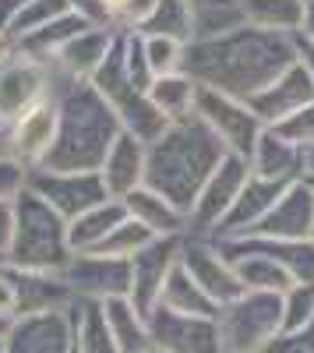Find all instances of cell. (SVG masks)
<instances>
[{
  "label": "cell",
  "mask_w": 314,
  "mask_h": 353,
  "mask_svg": "<svg viewBox=\"0 0 314 353\" xmlns=\"http://www.w3.org/2000/svg\"><path fill=\"white\" fill-rule=\"evenodd\" d=\"M156 241V233L145 226V223H138L134 216H127L117 230L109 233V237L96 248V251H103V254H113V258H134L141 248H149Z\"/></svg>",
  "instance_id": "f1b7e54d"
},
{
  "label": "cell",
  "mask_w": 314,
  "mask_h": 353,
  "mask_svg": "<svg viewBox=\"0 0 314 353\" xmlns=\"http://www.w3.org/2000/svg\"><path fill=\"white\" fill-rule=\"evenodd\" d=\"M145 353H163V350H156V346H149V350H145Z\"/></svg>",
  "instance_id": "60d3db41"
},
{
  "label": "cell",
  "mask_w": 314,
  "mask_h": 353,
  "mask_svg": "<svg viewBox=\"0 0 314 353\" xmlns=\"http://www.w3.org/2000/svg\"><path fill=\"white\" fill-rule=\"evenodd\" d=\"M297 166H304V149L286 141L279 131H265L251 152V170L269 181H286Z\"/></svg>",
  "instance_id": "7402d4cb"
},
{
  "label": "cell",
  "mask_w": 314,
  "mask_h": 353,
  "mask_svg": "<svg viewBox=\"0 0 314 353\" xmlns=\"http://www.w3.org/2000/svg\"><path fill=\"white\" fill-rule=\"evenodd\" d=\"M314 230V191L307 188V181L293 184L282 194L269 216L254 226L247 237H275V241H307Z\"/></svg>",
  "instance_id": "5bb4252c"
},
{
  "label": "cell",
  "mask_w": 314,
  "mask_h": 353,
  "mask_svg": "<svg viewBox=\"0 0 314 353\" xmlns=\"http://www.w3.org/2000/svg\"><path fill=\"white\" fill-rule=\"evenodd\" d=\"M18 191H25V166H18L14 159H0V198L14 201Z\"/></svg>",
  "instance_id": "836d02e7"
},
{
  "label": "cell",
  "mask_w": 314,
  "mask_h": 353,
  "mask_svg": "<svg viewBox=\"0 0 314 353\" xmlns=\"http://www.w3.org/2000/svg\"><path fill=\"white\" fill-rule=\"evenodd\" d=\"M244 18L258 28H300L304 25V0H244Z\"/></svg>",
  "instance_id": "4316f807"
},
{
  "label": "cell",
  "mask_w": 314,
  "mask_h": 353,
  "mask_svg": "<svg viewBox=\"0 0 314 353\" xmlns=\"http://www.w3.org/2000/svg\"><path fill=\"white\" fill-rule=\"evenodd\" d=\"M117 124H113V110L99 96V88L89 85H74L71 96L64 99V117H61V131L46 156L43 170L53 173H85V170H99L106 163L109 145L117 141Z\"/></svg>",
  "instance_id": "3957f363"
},
{
  "label": "cell",
  "mask_w": 314,
  "mask_h": 353,
  "mask_svg": "<svg viewBox=\"0 0 314 353\" xmlns=\"http://www.w3.org/2000/svg\"><path fill=\"white\" fill-rule=\"evenodd\" d=\"M311 241H314V230H311Z\"/></svg>",
  "instance_id": "7bdbcfd3"
},
{
  "label": "cell",
  "mask_w": 314,
  "mask_h": 353,
  "mask_svg": "<svg viewBox=\"0 0 314 353\" xmlns=\"http://www.w3.org/2000/svg\"><path fill=\"white\" fill-rule=\"evenodd\" d=\"M314 325V286L293 283L282 293V332H300Z\"/></svg>",
  "instance_id": "4dcf8cb0"
},
{
  "label": "cell",
  "mask_w": 314,
  "mask_h": 353,
  "mask_svg": "<svg viewBox=\"0 0 314 353\" xmlns=\"http://www.w3.org/2000/svg\"><path fill=\"white\" fill-rule=\"evenodd\" d=\"M180 248H184V233H177V237H156L149 248H141L131 258V293L127 297L141 314H149L159 304L163 286L180 261Z\"/></svg>",
  "instance_id": "8fae6325"
},
{
  "label": "cell",
  "mask_w": 314,
  "mask_h": 353,
  "mask_svg": "<svg viewBox=\"0 0 314 353\" xmlns=\"http://www.w3.org/2000/svg\"><path fill=\"white\" fill-rule=\"evenodd\" d=\"M71 254L74 251L67 241V219L32 188L21 191L14 201V237L4 265L28 272H64Z\"/></svg>",
  "instance_id": "277c9868"
},
{
  "label": "cell",
  "mask_w": 314,
  "mask_h": 353,
  "mask_svg": "<svg viewBox=\"0 0 314 353\" xmlns=\"http://www.w3.org/2000/svg\"><path fill=\"white\" fill-rule=\"evenodd\" d=\"M304 68L311 71V78H314V39H307L304 43Z\"/></svg>",
  "instance_id": "8d00e7d4"
},
{
  "label": "cell",
  "mask_w": 314,
  "mask_h": 353,
  "mask_svg": "<svg viewBox=\"0 0 314 353\" xmlns=\"http://www.w3.org/2000/svg\"><path fill=\"white\" fill-rule=\"evenodd\" d=\"M265 353H314V325L300 332H279Z\"/></svg>",
  "instance_id": "d6a6232c"
},
{
  "label": "cell",
  "mask_w": 314,
  "mask_h": 353,
  "mask_svg": "<svg viewBox=\"0 0 314 353\" xmlns=\"http://www.w3.org/2000/svg\"><path fill=\"white\" fill-rule=\"evenodd\" d=\"M103 4H106V11H109V14H124L131 0H103Z\"/></svg>",
  "instance_id": "74e56055"
},
{
  "label": "cell",
  "mask_w": 314,
  "mask_h": 353,
  "mask_svg": "<svg viewBox=\"0 0 314 353\" xmlns=\"http://www.w3.org/2000/svg\"><path fill=\"white\" fill-rule=\"evenodd\" d=\"M11 237H14V201L0 198V261L11 248Z\"/></svg>",
  "instance_id": "e575fe53"
},
{
  "label": "cell",
  "mask_w": 314,
  "mask_h": 353,
  "mask_svg": "<svg viewBox=\"0 0 314 353\" xmlns=\"http://www.w3.org/2000/svg\"><path fill=\"white\" fill-rule=\"evenodd\" d=\"M184 64L187 78L205 81V88L233 99H251L297 61L290 39L275 36V28H240L226 39H198L187 50Z\"/></svg>",
  "instance_id": "6da1fadb"
},
{
  "label": "cell",
  "mask_w": 314,
  "mask_h": 353,
  "mask_svg": "<svg viewBox=\"0 0 314 353\" xmlns=\"http://www.w3.org/2000/svg\"><path fill=\"white\" fill-rule=\"evenodd\" d=\"M25 4H32V0H0V21H11Z\"/></svg>",
  "instance_id": "d590c367"
},
{
  "label": "cell",
  "mask_w": 314,
  "mask_h": 353,
  "mask_svg": "<svg viewBox=\"0 0 314 353\" xmlns=\"http://www.w3.org/2000/svg\"><path fill=\"white\" fill-rule=\"evenodd\" d=\"M180 265L191 272V279L202 286L209 297L222 307L237 301L244 293V283L237 279L233 272V261L222 254V248L216 241H205V237H194V241H184L180 248Z\"/></svg>",
  "instance_id": "7c38bea8"
},
{
  "label": "cell",
  "mask_w": 314,
  "mask_h": 353,
  "mask_svg": "<svg viewBox=\"0 0 314 353\" xmlns=\"http://www.w3.org/2000/svg\"><path fill=\"white\" fill-rule=\"evenodd\" d=\"M106 46H109V32L106 28H96L92 25L78 32L64 50H61V64L71 71V74H89V71H99V64L106 61Z\"/></svg>",
  "instance_id": "484cf974"
},
{
  "label": "cell",
  "mask_w": 314,
  "mask_h": 353,
  "mask_svg": "<svg viewBox=\"0 0 314 353\" xmlns=\"http://www.w3.org/2000/svg\"><path fill=\"white\" fill-rule=\"evenodd\" d=\"M124 205H127V216L145 223L156 237H177V233L187 230V216L152 188H134L131 194H124Z\"/></svg>",
  "instance_id": "ffe728a7"
},
{
  "label": "cell",
  "mask_w": 314,
  "mask_h": 353,
  "mask_svg": "<svg viewBox=\"0 0 314 353\" xmlns=\"http://www.w3.org/2000/svg\"><path fill=\"white\" fill-rule=\"evenodd\" d=\"M74 346L78 353H121L117 339L109 332L103 304L74 301Z\"/></svg>",
  "instance_id": "cb8c5ba5"
},
{
  "label": "cell",
  "mask_w": 314,
  "mask_h": 353,
  "mask_svg": "<svg viewBox=\"0 0 314 353\" xmlns=\"http://www.w3.org/2000/svg\"><path fill=\"white\" fill-rule=\"evenodd\" d=\"M43 92V68L36 57L0 61V121H14L32 110Z\"/></svg>",
  "instance_id": "9a60e30c"
},
{
  "label": "cell",
  "mask_w": 314,
  "mask_h": 353,
  "mask_svg": "<svg viewBox=\"0 0 314 353\" xmlns=\"http://www.w3.org/2000/svg\"><path fill=\"white\" fill-rule=\"evenodd\" d=\"M124 219H127L124 198H106V201L92 205L89 212H81V216H74V219L67 223L71 251H96Z\"/></svg>",
  "instance_id": "ac0fdd59"
},
{
  "label": "cell",
  "mask_w": 314,
  "mask_h": 353,
  "mask_svg": "<svg viewBox=\"0 0 314 353\" xmlns=\"http://www.w3.org/2000/svg\"><path fill=\"white\" fill-rule=\"evenodd\" d=\"M74 301H113L131 293V258H113L103 251H74L61 272Z\"/></svg>",
  "instance_id": "8992f818"
},
{
  "label": "cell",
  "mask_w": 314,
  "mask_h": 353,
  "mask_svg": "<svg viewBox=\"0 0 314 353\" xmlns=\"http://www.w3.org/2000/svg\"><path fill=\"white\" fill-rule=\"evenodd\" d=\"M145 141H138L131 131H121L117 141L109 145L106 163H103V181L109 194H131L138 181H145Z\"/></svg>",
  "instance_id": "e0dca14e"
},
{
  "label": "cell",
  "mask_w": 314,
  "mask_h": 353,
  "mask_svg": "<svg viewBox=\"0 0 314 353\" xmlns=\"http://www.w3.org/2000/svg\"><path fill=\"white\" fill-rule=\"evenodd\" d=\"M304 166L314 173V145H307V149H304Z\"/></svg>",
  "instance_id": "f35d334b"
},
{
  "label": "cell",
  "mask_w": 314,
  "mask_h": 353,
  "mask_svg": "<svg viewBox=\"0 0 314 353\" xmlns=\"http://www.w3.org/2000/svg\"><path fill=\"white\" fill-rule=\"evenodd\" d=\"M71 11V0H32V4H25L14 18H11V32L14 39L28 36V32H36V28L56 21V18H64Z\"/></svg>",
  "instance_id": "f546056e"
},
{
  "label": "cell",
  "mask_w": 314,
  "mask_h": 353,
  "mask_svg": "<svg viewBox=\"0 0 314 353\" xmlns=\"http://www.w3.org/2000/svg\"><path fill=\"white\" fill-rule=\"evenodd\" d=\"M159 304L169 307V311H180V314H198V318H216V314H219V304L191 279V272L184 269L180 261H177V269L169 272Z\"/></svg>",
  "instance_id": "603a6c76"
},
{
  "label": "cell",
  "mask_w": 314,
  "mask_h": 353,
  "mask_svg": "<svg viewBox=\"0 0 314 353\" xmlns=\"http://www.w3.org/2000/svg\"><path fill=\"white\" fill-rule=\"evenodd\" d=\"M145 61L152 74H174L180 64V39L169 36H145Z\"/></svg>",
  "instance_id": "1f68e13d"
},
{
  "label": "cell",
  "mask_w": 314,
  "mask_h": 353,
  "mask_svg": "<svg viewBox=\"0 0 314 353\" xmlns=\"http://www.w3.org/2000/svg\"><path fill=\"white\" fill-rule=\"evenodd\" d=\"M145 156V181L152 191L169 198L187 216L209 176L222 163V138L202 121V117H180L169 124Z\"/></svg>",
  "instance_id": "7a4b0ae2"
},
{
  "label": "cell",
  "mask_w": 314,
  "mask_h": 353,
  "mask_svg": "<svg viewBox=\"0 0 314 353\" xmlns=\"http://www.w3.org/2000/svg\"><path fill=\"white\" fill-rule=\"evenodd\" d=\"M56 128H61L56 106L36 103L32 110H25V113L18 117L11 149H14L21 159H46L50 149H53V141H56Z\"/></svg>",
  "instance_id": "d6986e66"
},
{
  "label": "cell",
  "mask_w": 314,
  "mask_h": 353,
  "mask_svg": "<svg viewBox=\"0 0 314 353\" xmlns=\"http://www.w3.org/2000/svg\"><path fill=\"white\" fill-rule=\"evenodd\" d=\"M28 188L36 194H43L56 212H61L67 223L81 212H89L92 205L106 201V181L99 170H85V173H53V170H36L28 176Z\"/></svg>",
  "instance_id": "30bf717a"
},
{
  "label": "cell",
  "mask_w": 314,
  "mask_h": 353,
  "mask_svg": "<svg viewBox=\"0 0 314 353\" xmlns=\"http://www.w3.org/2000/svg\"><path fill=\"white\" fill-rule=\"evenodd\" d=\"M8 272H11V283L18 293V314L61 311V307L74 304V293L61 272H28V269H11V265H8Z\"/></svg>",
  "instance_id": "2e32d148"
},
{
  "label": "cell",
  "mask_w": 314,
  "mask_h": 353,
  "mask_svg": "<svg viewBox=\"0 0 314 353\" xmlns=\"http://www.w3.org/2000/svg\"><path fill=\"white\" fill-rule=\"evenodd\" d=\"M8 329H11V318H4V314H0V339L8 336Z\"/></svg>",
  "instance_id": "ab89813d"
},
{
  "label": "cell",
  "mask_w": 314,
  "mask_h": 353,
  "mask_svg": "<svg viewBox=\"0 0 314 353\" xmlns=\"http://www.w3.org/2000/svg\"><path fill=\"white\" fill-rule=\"evenodd\" d=\"M103 311H106L109 332H113V339H117L121 353H145L152 346V339H149V314H141L131 304V297L103 301Z\"/></svg>",
  "instance_id": "44dd1931"
},
{
  "label": "cell",
  "mask_w": 314,
  "mask_h": 353,
  "mask_svg": "<svg viewBox=\"0 0 314 353\" xmlns=\"http://www.w3.org/2000/svg\"><path fill=\"white\" fill-rule=\"evenodd\" d=\"M145 36H169V39H187L191 36V4L187 0H159L156 11L141 21Z\"/></svg>",
  "instance_id": "83f0119b"
},
{
  "label": "cell",
  "mask_w": 314,
  "mask_h": 353,
  "mask_svg": "<svg viewBox=\"0 0 314 353\" xmlns=\"http://www.w3.org/2000/svg\"><path fill=\"white\" fill-rule=\"evenodd\" d=\"M0 353H8V350H4V339H0Z\"/></svg>",
  "instance_id": "b9f144b4"
},
{
  "label": "cell",
  "mask_w": 314,
  "mask_h": 353,
  "mask_svg": "<svg viewBox=\"0 0 314 353\" xmlns=\"http://www.w3.org/2000/svg\"><path fill=\"white\" fill-rule=\"evenodd\" d=\"M244 103H247V110L258 117V121H269L275 128V124L286 121V117H293V113H300L304 106L314 103V78H311V71L304 64H290L269 88L254 92Z\"/></svg>",
  "instance_id": "4fadbf2b"
},
{
  "label": "cell",
  "mask_w": 314,
  "mask_h": 353,
  "mask_svg": "<svg viewBox=\"0 0 314 353\" xmlns=\"http://www.w3.org/2000/svg\"><path fill=\"white\" fill-rule=\"evenodd\" d=\"M198 117L222 138V145H230L237 156H251L254 145H258V117L247 110L244 99H233L226 92L198 85V99H194Z\"/></svg>",
  "instance_id": "9c48e42d"
},
{
  "label": "cell",
  "mask_w": 314,
  "mask_h": 353,
  "mask_svg": "<svg viewBox=\"0 0 314 353\" xmlns=\"http://www.w3.org/2000/svg\"><path fill=\"white\" fill-rule=\"evenodd\" d=\"M149 339L163 353H222L216 318L180 314L163 304L149 311Z\"/></svg>",
  "instance_id": "52a82bcc"
},
{
  "label": "cell",
  "mask_w": 314,
  "mask_h": 353,
  "mask_svg": "<svg viewBox=\"0 0 314 353\" xmlns=\"http://www.w3.org/2000/svg\"><path fill=\"white\" fill-rule=\"evenodd\" d=\"M145 96L166 121H180V117H191V106L198 99V81L184 74H159Z\"/></svg>",
  "instance_id": "d4e9b609"
},
{
  "label": "cell",
  "mask_w": 314,
  "mask_h": 353,
  "mask_svg": "<svg viewBox=\"0 0 314 353\" xmlns=\"http://www.w3.org/2000/svg\"><path fill=\"white\" fill-rule=\"evenodd\" d=\"M222 353H265L282 332V293L244 290L216 314Z\"/></svg>",
  "instance_id": "5b68a950"
},
{
  "label": "cell",
  "mask_w": 314,
  "mask_h": 353,
  "mask_svg": "<svg viewBox=\"0 0 314 353\" xmlns=\"http://www.w3.org/2000/svg\"><path fill=\"white\" fill-rule=\"evenodd\" d=\"M8 353H78L74 346V304L61 311L18 314L4 336Z\"/></svg>",
  "instance_id": "ba28073f"
}]
</instances>
